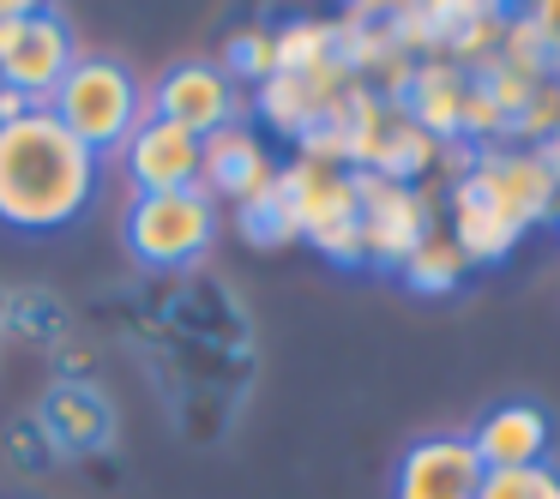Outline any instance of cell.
Returning <instances> with one entry per match:
<instances>
[{
	"instance_id": "cell-1",
	"label": "cell",
	"mask_w": 560,
	"mask_h": 499,
	"mask_svg": "<svg viewBox=\"0 0 560 499\" xmlns=\"http://www.w3.org/2000/svg\"><path fill=\"white\" fill-rule=\"evenodd\" d=\"M97 199V157L49 109L0 127V223L19 235H55Z\"/></svg>"
},
{
	"instance_id": "cell-2",
	"label": "cell",
	"mask_w": 560,
	"mask_h": 499,
	"mask_svg": "<svg viewBox=\"0 0 560 499\" xmlns=\"http://www.w3.org/2000/svg\"><path fill=\"white\" fill-rule=\"evenodd\" d=\"M49 115L91 151V157H103V151H121L127 139H133V127L145 121L151 109H145V91H139V79L127 73L121 61L79 55L73 73L55 85Z\"/></svg>"
},
{
	"instance_id": "cell-3",
	"label": "cell",
	"mask_w": 560,
	"mask_h": 499,
	"mask_svg": "<svg viewBox=\"0 0 560 499\" xmlns=\"http://www.w3.org/2000/svg\"><path fill=\"white\" fill-rule=\"evenodd\" d=\"M218 205H211L199 187L182 193H139L127 205V253L151 271H175L194 265L211 241H218Z\"/></svg>"
},
{
	"instance_id": "cell-4",
	"label": "cell",
	"mask_w": 560,
	"mask_h": 499,
	"mask_svg": "<svg viewBox=\"0 0 560 499\" xmlns=\"http://www.w3.org/2000/svg\"><path fill=\"white\" fill-rule=\"evenodd\" d=\"M464 187H470L476 199H488L500 217H512L518 229H530V223H542L548 211H555L560 175L548 169L542 151L518 145V151H476Z\"/></svg>"
},
{
	"instance_id": "cell-5",
	"label": "cell",
	"mask_w": 560,
	"mask_h": 499,
	"mask_svg": "<svg viewBox=\"0 0 560 499\" xmlns=\"http://www.w3.org/2000/svg\"><path fill=\"white\" fill-rule=\"evenodd\" d=\"M242 109H247L242 85H235L218 61L170 67V73L158 79V97H151V115H158V121L182 127V133H194V139H211V133H223V127H235Z\"/></svg>"
},
{
	"instance_id": "cell-6",
	"label": "cell",
	"mask_w": 560,
	"mask_h": 499,
	"mask_svg": "<svg viewBox=\"0 0 560 499\" xmlns=\"http://www.w3.org/2000/svg\"><path fill=\"white\" fill-rule=\"evenodd\" d=\"M355 175V205H362V259L368 265H404L416 247L428 241V199L416 187H398V181H380V175Z\"/></svg>"
},
{
	"instance_id": "cell-7",
	"label": "cell",
	"mask_w": 560,
	"mask_h": 499,
	"mask_svg": "<svg viewBox=\"0 0 560 499\" xmlns=\"http://www.w3.org/2000/svg\"><path fill=\"white\" fill-rule=\"evenodd\" d=\"M350 85H362V79H355L343 61L307 67V73H271L266 85H254V109H259V121H266V127H278L283 139L302 145V139L314 133L331 109H338V97Z\"/></svg>"
},
{
	"instance_id": "cell-8",
	"label": "cell",
	"mask_w": 560,
	"mask_h": 499,
	"mask_svg": "<svg viewBox=\"0 0 560 499\" xmlns=\"http://www.w3.org/2000/svg\"><path fill=\"white\" fill-rule=\"evenodd\" d=\"M482 475L470 433H428L398 458L392 499H482Z\"/></svg>"
},
{
	"instance_id": "cell-9",
	"label": "cell",
	"mask_w": 560,
	"mask_h": 499,
	"mask_svg": "<svg viewBox=\"0 0 560 499\" xmlns=\"http://www.w3.org/2000/svg\"><path fill=\"white\" fill-rule=\"evenodd\" d=\"M278 181V163H271V151L259 145L254 127H223V133L199 139V193L211 199V205H235L242 211L247 199H259L266 187Z\"/></svg>"
},
{
	"instance_id": "cell-10",
	"label": "cell",
	"mask_w": 560,
	"mask_h": 499,
	"mask_svg": "<svg viewBox=\"0 0 560 499\" xmlns=\"http://www.w3.org/2000/svg\"><path fill=\"white\" fill-rule=\"evenodd\" d=\"M121 163H127V181H133V199L199 187V139L170 127V121H158V115H145L133 127V139L121 145Z\"/></svg>"
},
{
	"instance_id": "cell-11",
	"label": "cell",
	"mask_w": 560,
	"mask_h": 499,
	"mask_svg": "<svg viewBox=\"0 0 560 499\" xmlns=\"http://www.w3.org/2000/svg\"><path fill=\"white\" fill-rule=\"evenodd\" d=\"M73 61H79V49H73L67 19L61 13H37V7H31L25 31H19V43H13V55L0 61V79H7V85H19L25 97H37L43 109H49L55 85L73 73Z\"/></svg>"
},
{
	"instance_id": "cell-12",
	"label": "cell",
	"mask_w": 560,
	"mask_h": 499,
	"mask_svg": "<svg viewBox=\"0 0 560 499\" xmlns=\"http://www.w3.org/2000/svg\"><path fill=\"white\" fill-rule=\"evenodd\" d=\"M476 458H482L488 475L500 470H536V463H548V451H555V421H548L542 403H494V409L482 415V427L470 433Z\"/></svg>"
},
{
	"instance_id": "cell-13",
	"label": "cell",
	"mask_w": 560,
	"mask_h": 499,
	"mask_svg": "<svg viewBox=\"0 0 560 499\" xmlns=\"http://www.w3.org/2000/svg\"><path fill=\"white\" fill-rule=\"evenodd\" d=\"M37 433L49 439V451H67V458H79V451L109 445L115 409H109V397H103V391H91V385H79V379H67V385H55L49 397H43Z\"/></svg>"
},
{
	"instance_id": "cell-14",
	"label": "cell",
	"mask_w": 560,
	"mask_h": 499,
	"mask_svg": "<svg viewBox=\"0 0 560 499\" xmlns=\"http://www.w3.org/2000/svg\"><path fill=\"white\" fill-rule=\"evenodd\" d=\"M464 91H470V73H464V67H452V61H416V79H410V91H404L398 109L410 115L428 139L452 145V139H458Z\"/></svg>"
},
{
	"instance_id": "cell-15",
	"label": "cell",
	"mask_w": 560,
	"mask_h": 499,
	"mask_svg": "<svg viewBox=\"0 0 560 499\" xmlns=\"http://www.w3.org/2000/svg\"><path fill=\"white\" fill-rule=\"evenodd\" d=\"M518 235H524L518 223L500 217V211L488 205V199H476L464 181L452 187V241H458V253L470 259V265L476 259H482V265L488 259H506L512 247H518Z\"/></svg>"
},
{
	"instance_id": "cell-16",
	"label": "cell",
	"mask_w": 560,
	"mask_h": 499,
	"mask_svg": "<svg viewBox=\"0 0 560 499\" xmlns=\"http://www.w3.org/2000/svg\"><path fill=\"white\" fill-rule=\"evenodd\" d=\"M500 43H506V13L500 7H476V0H446V49H440V61L452 67H488L500 55Z\"/></svg>"
},
{
	"instance_id": "cell-17",
	"label": "cell",
	"mask_w": 560,
	"mask_h": 499,
	"mask_svg": "<svg viewBox=\"0 0 560 499\" xmlns=\"http://www.w3.org/2000/svg\"><path fill=\"white\" fill-rule=\"evenodd\" d=\"M464 271H470V259L458 253V241H452V235H428V241L398 265V277L410 283L416 295H452L464 283Z\"/></svg>"
},
{
	"instance_id": "cell-18",
	"label": "cell",
	"mask_w": 560,
	"mask_h": 499,
	"mask_svg": "<svg viewBox=\"0 0 560 499\" xmlns=\"http://www.w3.org/2000/svg\"><path fill=\"white\" fill-rule=\"evenodd\" d=\"M271 37H278V73H307V67L338 61V31H331V19H290Z\"/></svg>"
},
{
	"instance_id": "cell-19",
	"label": "cell",
	"mask_w": 560,
	"mask_h": 499,
	"mask_svg": "<svg viewBox=\"0 0 560 499\" xmlns=\"http://www.w3.org/2000/svg\"><path fill=\"white\" fill-rule=\"evenodd\" d=\"M218 67L235 79V85H242V79H247V85H266V79L278 73V37H271L266 25H242L230 43H223V61Z\"/></svg>"
},
{
	"instance_id": "cell-20",
	"label": "cell",
	"mask_w": 560,
	"mask_h": 499,
	"mask_svg": "<svg viewBox=\"0 0 560 499\" xmlns=\"http://www.w3.org/2000/svg\"><path fill=\"white\" fill-rule=\"evenodd\" d=\"M235 223H242V235L254 247H283V241H302V229H295V211L278 199V187H266L259 199H247L242 211H235Z\"/></svg>"
},
{
	"instance_id": "cell-21",
	"label": "cell",
	"mask_w": 560,
	"mask_h": 499,
	"mask_svg": "<svg viewBox=\"0 0 560 499\" xmlns=\"http://www.w3.org/2000/svg\"><path fill=\"white\" fill-rule=\"evenodd\" d=\"M61 325H67V307L55 301V295H37V289L7 295V325L0 331L31 337V343H49V337H61Z\"/></svg>"
},
{
	"instance_id": "cell-22",
	"label": "cell",
	"mask_w": 560,
	"mask_h": 499,
	"mask_svg": "<svg viewBox=\"0 0 560 499\" xmlns=\"http://www.w3.org/2000/svg\"><path fill=\"white\" fill-rule=\"evenodd\" d=\"M482 499H560V470L555 463H536V470L482 475Z\"/></svg>"
},
{
	"instance_id": "cell-23",
	"label": "cell",
	"mask_w": 560,
	"mask_h": 499,
	"mask_svg": "<svg viewBox=\"0 0 560 499\" xmlns=\"http://www.w3.org/2000/svg\"><path fill=\"white\" fill-rule=\"evenodd\" d=\"M500 133H512V121L500 115V103L470 79V91H464V109H458V145H482V139H500Z\"/></svg>"
},
{
	"instance_id": "cell-24",
	"label": "cell",
	"mask_w": 560,
	"mask_h": 499,
	"mask_svg": "<svg viewBox=\"0 0 560 499\" xmlns=\"http://www.w3.org/2000/svg\"><path fill=\"white\" fill-rule=\"evenodd\" d=\"M37 109H43L37 97H25V91H19V85H7V79H0V127L25 121V115H37Z\"/></svg>"
},
{
	"instance_id": "cell-25",
	"label": "cell",
	"mask_w": 560,
	"mask_h": 499,
	"mask_svg": "<svg viewBox=\"0 0 560 499\" xmlns=\"http://www.w3.org/2000/svg\"><path fill=\"white\" fill-rule=\"evenodd\" d=\"M25 13H31V7H19V0H0V61L13 55L19 31H25Z\"/></svg>"
},
{
	"instance_id": "cell-26",
	"label": "cell",
	"mask_w": 560,
	"mask_h": 499,
	"mask_svg": "<svg viewBox=\"0 0 560 499\" xmlns=\"http://www.w3.org/2000/svg\"><path fill=\"white\" fill-rule=\"evenodd\" d=\"M0 325H7V295H0Z\"/></svg>"
},
{
	"instance_id": "cell-27",
	"label": "cell",
	"mask_w": 560,
	"mask_h": 499,
	"mask_svg": "<svg viewBox=\"0 0 560 499\" xmlns=\"http://www.w3.org/2000/svg\"><path fill=\"white\" fill-rule=\"evenodd\" d=\"M555 217H560V193H555Z\"/></svg>"
}]
</instances>
